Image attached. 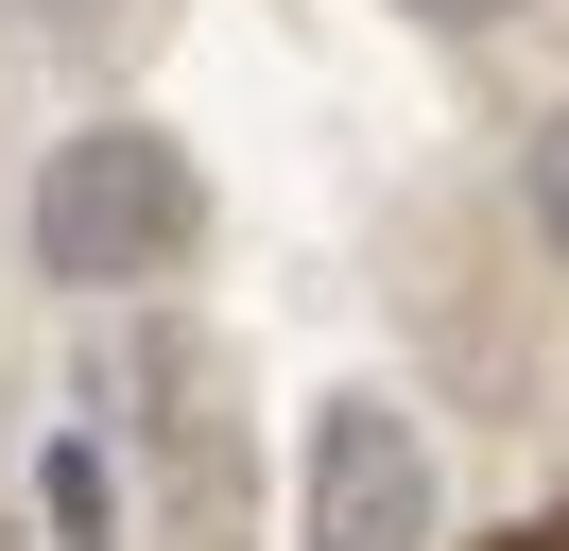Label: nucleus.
I'll return each mask as SVG.
<instances>
[{
  "label": "nucleus",
  "instance_id": "obj_1",
  "mask_svg": "<svg viewBox=\"0 0 569 551\" xmlns=\"http://www.w3.org/2000/svg\"><path fill=\"white\" fill-rule=\"evenodd\" d=\"M190 241H208V190H190V156H173L156 121L52 138V172H36V276H70V293H139V276H173Z\"/></svg>",
  "mask_w": 569,
  "mask_h": 551
},
{
  "label": "nucleus",
  "instance_id": "obj_2",
  "mask_svg": "<svg viewBox=\"0 0 569 551\" xmlns=\"http://www.w3.org/2000/svg\"><path fill=\"white\" fill-rule=\"evenodd\" d=\"M311 551H431V431L397 397L311 413Z\"/></svg>",
  "mask_w": 569,
  "mask_h": 551
},
{
  "label": "nucleus",
  "instance_id": "obj_3",
  "mask_svg": "<svg viewBox=\"0 0 569 551\" xmlns=\"http://www.w3.org/2000/svg\"><path fill=\"white\" fill-rule=\"evenodd\" d=\"M52 534L104 551V448H52Z\"/></svg>",
  "mask_w": 569,
  "mask_h": 551
},
{
  "label": "nucleus",
  "instance_id": "obj_4",
  "mask_svg": "<svg viewBox=\"0 0 569 551\" xmlns=\"http://www.w3.org/2000/svg\"><path fill=\"white\" fill-rule=\"evenodd\" d=\"M18 34H52V52H87V34H121V0H18Z\"/></svg>",
  "mask_w": 569,
  "mask_h": 551
},
{
  "label": "nucleus",
  "instance_id": "obj_5",
  "mask_svg": "<svg viewBox=\"0 0 569 551\" xmlns=\"http://www.w3.org/2000/svg\"><path fill=\"white\" fill-rule=\"evenodd\" d=\"M535 224L569 241V121H535Z\"/></svg>",
  "mask_w": 569,
  "mask_h": 551
},
{
  "label": "nucleus",
  "instance_id": "obj_6",
  "mask_svg": "<svg viewBox=\"0 0 569 551\" xmlns=\"http://www.w3.org/2000/svg\"><path fill=\"white\" fill-rule=\"evenodd\" d=\"M415 18H431V34H483V18H518V0H415Z\"/></svg>",
  "mask_w": 569,
  "mask_h": 551
}]
</instances>
